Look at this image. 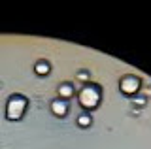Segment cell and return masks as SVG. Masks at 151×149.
<instances>
[{
    "mask_svg": "<svg viewBox=\"0 0 151 149\" xmlns=\"http://www.w3.org/2000/svg\"><path fill=\"white\" fill-rule=\"evenodd\" d=\"M76 125H78L79 128H89V127L93 125V117H91V113H87V111L79 113L78 117H76Z\"/></svg>",
    "mask_w": 151,
    "mask_h": 149,
    "instance_id": "obj_7",
    "label": "cell"
},
{
    "mask_svg": "<svg viewBox=\"0 0 151 149\" xmlns=\"http://www.w3.org/2000/svg\"><path fill=\"white\" fill-rule=\"evenodd\" d=\"M27 108H28V100L27 96L19 95H12L6 102V119L8 121H21L23 115L27 113Z\"/></svg>",
    "mask_w": 151,
    "mask_h": 149,
    "instance_id": "obj_2",
    "label": "cell"
},
{
    "mask_svg": "<svg viewBox=\"0 0 151 149\" xmlns=\"http://www.w3.org/2000/svg\"><path fill=\"white\" fill-rule=\"evenodd\" d=\"M57 95H59L60 100H66V102H68L76 95V87L70 81H64V83H60V85L57 87Z\"/></svg>",
    "mask_w": 151,
    "mask_h": 149,
    "instance_id": "obj_5",
    "label": "cell"
},
{
    "mask_svg": "<svg viewBox=\"0 0 151 149\" xmlns=\"http://www.w3.org/2000/svg\"><path fill=\"white\" fill-rule=\"evenodd\" d=\"M78 80H83V81H85V80H89V74H87V72H81V74H78Z\"/></svg>",
    "mask_w": 151,
    "mask_h": 149,
    "instance_id": "obj_9",
    "label": "cell"
},
{
    "mask_svg": "<svg viewBox=\"0 0 151 149\" xmlns=\"http://www.w3.org/2000/svg\"><path fill=\"white\" fill-rule=\"evenodd\" d=\"M78 102L83 110H96L102 102V89L96 83H85L78 92Z\"/></svg>",
    "mask_w": 151,
    "mask_h": 149,
    "instance_id": "obj_1",
    "label": "cell"
},
{
    "mask_svg": "<svg viewBox=\"0 0 151 149\" xmlns=\"http://www.w3.org/2000/svg\"><path fill=\"white\" fill-rule=\"evenodd\" d=\"M145 96H138V98H134V104H138V106H145Z\"/></svg>",
    "mask_w": 151,
    "mask_h": 149,
    "instance_id": "obj_8",
    "label": "cell"
},
{
    "mask_svg": "<svg viewBox=\"0 0 151 149\" xmlns=\"http://www.w3.org/2000/svg\"><path fill=\"white\" fill-rule=\"evenodd\" d=\"M119 89L125 96H136L142 89V81L136 76H123L119 80Z\"/></svg>",
    "mask_w": 151,
    "mask_h": 149,
    "instance_id": "obj_3",
    "label": "cell"
},
{
    "mask_svg": "<svg viewBox=\"0 0 151 149\" xmlns=\"http://www.w3.org/2000/svg\"><path fill=\"white\" fill-rule=\"evenodd\" d=\"M51 113L55 115V117H66L68 115V110H70V106H68V102L66 100H60V98H55V100H51Z\"/></svg>",
    "mask_w": 151,
    "mask_h": 149,
    "instance_id": "obj_4",
    "label": "cell"
},
{
    "mask_svg": "<svg viewBox=\"0 0 151 149\" xmlns=\"http://www.w3.org/2000/svg\"><path fill=\"white\" fill-rule=\"evenodd\" d=\"M34 72H36V76L45 77V76H49V72H51V64L42 59V60H38V62L34 64Z\"/></svg>",
    "mask_w": 151,
    "mask_h": 149,
    "instance_id": "obj_6",
    "label": "cell"
}]
</instances>
